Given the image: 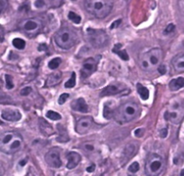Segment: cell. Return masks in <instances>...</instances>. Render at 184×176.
I'll list each match as a JSON object with an SVG mask.
<instances>
[{
    "label": "cell",
    "mask_w": 184,
    "mask_h": 176,
    "mask_svg": "<svg viewBox=\"0 0 184 176\" xmlns=\"http://www.w3.org/2000/svg\"><path fill=\"white\" fill-rule=\"evenodd\" d=\"M169 87L173 92L181 89V88L184 87V77H178V78L172 79L169 84Z\"/></svg>",
    "instance_id": "ac0fdd59"
},
{
    "label": "cell",
    "mask_w": 184,
    "mask_h": 176,
    "mask_svg": "<svg viewBox=\"0 0 184 176\" xmlns=\"http://www.w3.org/2000/svg\"><path fill=\"white\" fill-rule=\"evenodd\" d=\"M6 77V87L7 89H13L15 84H14V82H13V77L10 75H5Z\"/></svg>",
    "instance_id": "4316f807"
},
{
    "label": "cell",
    "mask_w": 184,
    "mask_h": 176,
    "mask_svg": "<svg viewBox=\"0 0 184 176\" xmlns=\"http://www.w3.org/2000/svg\"><path fill=\"white\" fill-rule=\"evenodd\" d=\"M45 6V0H36L35 1V7L38 8H41Z\"/></svg>",
    "instance_id": "d6a6232c"
},
{
    "label": "cell",
    "mask_w": 184,
    "mask_h": 176,
    "mask_svg": "<svg viewBox=\"0 0 184 176\" xmlns=\"http://www.w3.org/2000/svg\"><path fill=\"white\" fill-rule=\"evenodd\" d=\"M13 45L17 50H24L25 48V41L23 39L16 38L13 40Z\"/></svg>",
    "instance_id": "7402d4cb"
},
{
    "label": "cell",
    "mask_w": 184,
    "mask_h": 176,
    "mask_svg": "<svg viewBox=\"0 0 184 176\" xmlns=\"http://www.w3.org/2000/svg\"><path fill=\"white\" fill-rule=\"evenodd\" d=\"M61 62H62V60H61L60 58H55L51 59V60L49 62V65H48V66H49V67H50V69L54 70V69H57V68L60 66Z\"/></svg>",
    "instance_id": "603a6c76"
},
{
    "label": "cell",
    "mask_w": 184,
    "mask_h": 176,
    "mask_svg": "<svg viewBox=\"0 0 184 176\" xmlns=\"http://www.w3.org/2000/svg\"><path fill=\"white\" fill-rule=\"evenodd\" d=\"M183 117H184V104L181 105L180 104H177V105L172 106L171 109L166 111L164 113V119L173 123H179Z\"/></svg>",
    "instance_id": "ba28073f"
},
{
    "label": "cell",
    "mask_w": 184,
    "mask_h": 176,
    "mask_svg": "<svg viewBox=\"0 0 184 176\" xmlns=\"http://www.w3.org/2000/svg\"><path fill=\"white\" fill-rule=\"evenodd\" d=\"M113 0H85V8L99 19L105 18L112 11Z\"/></svg>",
    "instance_id": "7a4b0ae2"
},
{
    "label": "cell",
    "mask_w": 184,
    "mask_h": 176,
    "mask_svg": "<svg viewBox=\"0 0 184 176\" xmlns=\"http://www.w3.org/2000/svg\"><path fill=\"white\" fill-rule=\"evenodd\" d=\"M67 167L70 170L75 168L81 161V155L76 152H70L67 155Z\"/></svg>",
    "instance_id": "9a60e30c"
},
{
    "label": "cell",
    "mask_w": 184,
    "mask_h": 176,
    "mask_svg": "<svg viewBox=\"0 0 184 176\" xmlns=\"http://www.w3.org/2000/svg\"><path fill=\"white\" fill-rule=\"evenodd\" d=\"M23 138L15 131H7L0 138V149L7 155L16 153L23 147Z\"/></svg>",
    "instance_id": "6da1fadb"
},
{
    "label": "cell",
    "mask_w": 184,
    "mask_h": 176,
    "mask_svg": "<svg viewBox=\"0 0 184 176\" xmlns=\"http://www.w3.org/2000/svg\"><path fill=\"white\" fill-rule=\"evenodd\" d=\"M140 113L139 105L133 102H127L123 104L119 109V114L124 121H131L135 120Z\"/></svg>",
    "instance_id": "8992f818"
},
{
    "label": "cell",
    "mask_w": 184,
    "mask_h": 176,
    "mask_svg": "<svg viewBox=\"0 0 184 176\" xmlns=\"http://www.w3.org/2000/svg\"><path fill=\"white\" fill-rule=\"evenodd\" d=\"M85 148H87V150H88V151H93V150L95 149L93 146H91V145H89V144L85 145Z\"/></svg>",
    "instance_id": "ab89813d"
},
{
    "label": "cell",
    "mask_w": 184,
    "mask_h": 176,
    "mask_svg": "<svg viewBox=\"0 0 184 176\" xmlns=\"http://www.w3.org/2000/svg\"><path fill=\"white\" fill-rule=\"evenodd\" d=\"M75 73L73 72L71 77L69 78V80L65 84V87L66 88H73L75 85Z\"/></svg>",
    "instance_id": "484cf974"
},
{
    "label": "cell",
    "mask_w": 184,
    "mask_h": 176,
    "mask_svg": "<svg viewBox=\"0 0 184 176\" xmlns=\"http://www.w3.org/2000/svg\"><path fill=\"white\" fill-rule=\"evenodd\" d=\"M25 163V161H23V162H21V163H20V164H21V165H23V166H24V164H25V163Z\"/></svg>",
    "instance_id": "b9f144b4"
},
{
    "label": "cell",
    "mask_w": 184,
    "mask_h": 176,
    "mask_svg": "<svg viewBox=\"0 0 184 176\" xmlns=\"http://www.w3.org/2000/svg\"><path fill=\"white\" fill-rule=\"evenodd\" d=\"M77 41L78 36L76 33L67 27L61 28L55 35L56 44L63 50L71 49L77 43Z\"/></svg>",
    "instance_id": "277c9868"
},
{
    "label": "cell",
    "mask_w": 184,
    "mask_h": 176,
    "mask_svg": "<svg viewBox=\"0 0 184 176\" xmlns=\"http://www.w3.org/2000/svg\"><path fill=\"white\" fill-rule=\"evenodd\" d=\"M137 90L138 95H140V97L144 101H146V100H147L149 98V91H148V89L146 86L142 85L140 83H138L137 84Z\"/></svg>",
    "instance_id": "ffe728a7"
},
{
    "label": "cell",
    "mask_w": 184,
    "mask_h": 176,
    "mask_svg": "<svg viewBox=\"0 0 184 176\" xmlns=\"http://www.w3.org/2000/svg\"><path fill=\"white\" fill-rule=\"evenodd\" d=\"M120 24H121V20H120V19H119V20H117V21L113 22V23L112 24V25H111V29H114V28L119 27Z\"/></svg>",
    "instance_id": "d590c367"
},
{
    "label": "cell",
    "mask_w": 184,
    "mask_h": 176,
    "mask_svg": "<svg viewBox=\"0 0 184 176\" xmlns=\"http://www.w3.org/2000/svg\"><path fill=\"white\" fill-rule=\"evenodd\" d=\"M45 161L49 166L52 168H59L62 165V161L60 159V153L59 150L57 148L50 149L45 155Z\"/></svg>",
    "instance_id": "30bf717a"
},
{
    "label": "cell",
    "mask_w": 184,
    "mask_h": 176,
    "mask_svg": "<svg viewBox=\"0 0 184 176\" xmlns=\"http://www.w3.org/2000/svg\"><path fill=\"white\" fill-rule=\"evenodd\" d=\"M140 169V165L137 162H134L133 163H131L129 167V171L132 173H136L139 171Z\"/></svg>",
    "instance_id": "83f0119b"
},
{
    "label": "cell",
    "mask_w": 184,
    "mask_h": 176,
    "mask_svg": "<svg viewBox=\"0 0 184 176\" xmlns=\"http://www.w3.org/2000/svg\"><path fill=\"white\" fill-rule=\"evenodd\" d=\"M158 72L161 74V75H164L165 73H166V67H165V66L164 65H163V64H161L159 67H158Z\"/></svg>",
    "instance_id": "e575fe53"
},
{
    "label": "cell",
    "mask_w": 184,
    "mask_h": 176,
    "mask_svg": "<svg viewBox=\"0 0 184 176\" xmlns=\"http://www.w3.org/2000/svg\"><path fill=\"white\" fill-rule=\"evenodd\" d=\"M143 134H144V129H137V130H135V135H136V137L140 138V137H142Z\"/></svg>",
    "instance_id": "8d00e7d4"
},
{
    "label": "cell",
    "mask_w": 184,
    "mask_h": 176,
    "mask_svg": "<svg viewBox=\"0 0 184 176\" xmlns=\"http://www.w3.org/2000/svg\"><path fill=\"white\" fill-rule=\"evenodd\" d=\"M167 134H168V129H163L160 132V135H161L162 138H165L167 136Z\"/></svg>",
    "instance_id": "74e56055"
},
{
    "label": "cell",
    "mask_w": 184,
    "mask_h": 176,
    "mask_svg": "<svg viewBox=\"0 0 184 176\" xmlns=\"http://www.w3.org/2000/svg\"><path fill=\"white\" fill-rule=\"evenodd\" d=\"M61 79V74L58 73H55L52 74L49 76L48 80H47V84L48 85H55L57 84V83H58Z\"/></svg>",
    "instance_id": "44dd1931"
},
{
    "label": "cell",
    "mask_w": 184,
    "mask_h": 176,
    "mask_svg": "<svg viewBox=\"0 0 184 176\" xmlns=\"http://www.w3.org/2000/svg\"><path fill=\"white\" fill-rule=\"evenodd\" d=\"M46 117L51 121H59L61 119V115L58 112H56L54 111H49L46 113Z\"/></svg>",
    "instance_id": "cb8c5ba5"
},
{
    "label": "cell",
    "mask_w": 184,
    "mask_h": 176,
    "mask_svg": "<svg viewBox=\"0 0 184 176\" xmlns=\"http://www.w3.org/2000/svg\"><path fill=\"white\" fill-rule=\"evenodd\" d=\"M174 29H175L174 24H170L166 27V29H165L164 33H172V32H173V30H174Z\"/></svg>",
    "instance_id": "836d02e7"
},
{
    "label": "cell",
    "mask_w": 184,
    "mask_h": 176,
    "mask_svg": "<svg viewBox=\"0 0 184 176\" xmlns=\"http://www.w3.org/2000/svg\"><path fill=\"white\" fill-rule=\"evenodd\" d=\"M121 84H110L108 86H106L104 89L101 92V96L104 97V96H111V95H118L120 93L122 92V88L120 87Z\"/></svg>",
    "instance_id": "5bb4252c"
},
{
    "label": "cell",
    "mask_w": 184,
    "mask_h": 176,
    "mask_svg": "<svg viewBox=\"0 0 184 176\" xmlns=\"http://www.w3.org/2000/svg\"><path fill=\"white\" fill-rule=\"evenodd\" d=\"M71 108L74 111L79 112H88V106L84 101V98H78L76 100H75L72 104H71Z\"/></svg>",
    "instance_id": "e0dca14e"
},
{
    "label": "cell",
    "mask_w": 184,
    "mask_h": 176,
    "mask_svg": "<svg viewBox=\"0 0 184 176\" xmlns=\"http://www.w3.org/2000/svg\"><path fill=\"white\" fill-rule=\"evenodd\" d=\"M96 69H97L96 60L93 58H89L83 63L81 68V75L83 78H87L92 74H94L96 71Z\"/></svg>",
    "instance_id": "8fae6325"
},
{
    "label": "cell",
    "mask_w": 184,
    "mask_h": 176,
    "mask_svg": "<svg viewBox=\"0 0 184 176\" xmlns=\"http://www.w3.org/2000/svg\"><path fill=\"white\" fill-rule=\"evenodd\" d=\"M180 175H181V176H184V169H182V171H181V172H180Z\"/></svg>",
    "instance_id": "60d3db41"
},
{
    "label": "cell",
    "mask_w": 184,
    "mask_h": 176,
    "mask_svg": "<svg viewBox=\"0 0 184 176\" xmlns=\"http://www.w3.org/2000/svg\"><path fill=\"white\" fill-rule=\"evenodd\" d=\"M163 53L161 49L154 48L141 55L139 66L145 71H154L162 64Z\"/></svg>",
    "instance_id": "3957f363"
},
{
    "label": "cell",
    "mask_w": 184,
    "mask_h": 176,
    "mask_svg": "<svg viewBox=\"0 0 184 176\" xmlns=\"http://www.w3.org/2000/svg\"><path fill=\"white\" fill-rule=\"evenodd\" d=\"M62 2H63V0H50V4L54 7H60Z\"/></svg>",
    "instance_id": "4dcf8cb0"
},
{
    "label": "cell",
    "mask_w": 184,
    "mask_h": 176,
    "mask_svg": "<svg viewBox=\"0 0 184 176\" xmlns=\"http://www.w3.org/2000/svg\"><path fill=\"white\" fill-rule=\"evenodd\" d=\"M7 6V0H0V7H1V13H3Z\"/></svg>",
    "instance_id": "1f68e13d"
},
{
    "label": "cell",
    "mask_w": 184,
    "mask_h": 176,
    "mask_svg": "<svg viewBox=\"0 0 184 176\" xmlns=\"http://www.w3.org/2000/svg\"><path fill=\"white\" fill-rule=\"evenodd\" d=\"M1 117L3 120L7 121H18L22 118V115L20 112L17 110L7 109V110L2 111Z\"/></svg>",
    "instance_id": "4fadbf2b"
},
{
    "label": "cell",
    "mask_w": 184,
    "mask_h": 176,
    "mask_svg": "<svg viewBox=\"0 0 184 176\" xmlns=\"http://www.w3.org/2000/svg\"><path fill=\"white\" fill-rule=\"evenodd\" d=\"M31 92H32V88H31V87H29V86L24 87V89L21 90V95H23V96H27V95H29L31 94Z\"/></svg>",
    "instance_id": "f546056e"
},
{
    "label": "cell",
    "mask_w": 184,
    "mask_h": 176,
    "mask_svg": "<svg viewBox=\"0 0 184 176\" xmlns=\"http://www.w3.org/2000/svg\"><path fill=\"white\" fill-rule=\"evenodd\" d=\"M93 124L94 120L92 117H83L77 121L75 124V131L80 135H84L90 130Z\"/></svg>",
    "instance_id": "7c38bea8"
},
{
    "label": "cell",
    "mask_w": 184,
    "mask_h": 176,
    "mask_svg": "<svg viewBox=\"0 0 184 176\" xmlns=\"http://www.w3.org/2000/svg\"><path fill=\"white\" fill-rule=\"evenodd\" d=\"M121 48H122V45H121L120 43H117V44H115V46L113 47L112 52L115 53V54H117L121 59H123V60H129V57L127 51H126L125 50H122Z\"/></svg>",
    "instance_id": "d6986e66"
},
{
    "label": "cell",
    "mask_w": 184,
    "mask_h": 176,
    "mask_svg": "<svg viewBox=\"0 0 184 176\" xmlns=\"http://www.w3.org/2000/svg\"><path fill=\"white\" fill-rule=\"evenodd\" d=\"M68 97H69V95H68V94H62V95L59 96V98H58V104H64Z\"/></svg>",
    "instance_id": "f1b7e54d"
},
{
    "label": "cell",
    "mask_w": 184,
    "mask_h": 176,
    "mask_svg": "<svg viewBox=\"0 0 184 176\" xmlns=\"http://www.w3.org/2000/svg\"><path fill=\"white\" fill-rule=\"evenodd\" d=\"M95 170V164H92L91 166H89V167L86 168V171H87L88 172H93Z\"/></svg>",
    "instance_id": "f35d334b"
},
{
    "label": "cell",
    "mask_w": 184,
    "mask_h": 176,
    "mask_svg": "<svg viewBox=\"0 0 184 176\" xmlns=\"http://www.w3.org/2000/svg\"><path fill=\"white\" fill-rule=\"evenodd\" d=\"M88 40L90 43L95 48H101L107 44L108 42V36L106 33L103 30H96L91 29L87 30Z\"/></svg>",
    "instance_id": "52a82bcc"
},
{
    "label": "cell",
    "mask_w": 184,
    "mask_h": 176,
    "mask_svg": "<svg viewBox=\"0 0 184 176\" xmlns=\"http://www.w3.org/2000/svg\"><path fill=\"white\" fill-rule=\"evenodd\" d=\"M171 64L176 72H184V53L176 55L172 58Z\"/></svg>",
    "instance_id": "2e32d148"
},
{
    "label": "cell",
    "mask_w": 184,
    "mask_h": 176,
    "mask_svg": "<svg viewBox=\"0 0 184 176\" xmlns=\"http://www.w3.org/2000/svg\"><path fill=\"white\" fill-rule=\"evenodd\" d=\"M165 168V162L162 156L157 154H151L148 155L146 162V173L150 176L160 175Z\"/></svg>",
    "instance_id": "5b68a950"
},
{
    "label": "cell",
    "mask_w": 184,
    "mask_h": 176,
    "mask_svg": "<svg viewBox=\"0 0 184 176\" xmlns=\"http://www.w3.org/2000/svg\"><path fill=\"white\" fill-rule=\"evenodd\" d=\"M68 19L71 20L74 24H79L81 23V17L80 16H78L77 14H75V12H69L68 16H67Z\"/></svg>",
    "instance_id": "d4e9b609"
},
{
    "label": "cell",
    "mask_w": 184,
    "mask_h": 176,
    "mask_svg": "<svg viewBox=\"0 0 184 176\" xmlns=\"http://www.w3.org/2000/svg\"><path fill=\"white\" fill-rule=\"evenodd\" d=\"M20 26L26 33L35 35L41 31V29L42 27V24L39 19L30 18V19L24 20L21 23Z\"/></svg>",
    "instance_id": "9c48e42d"
}]
</instances>
